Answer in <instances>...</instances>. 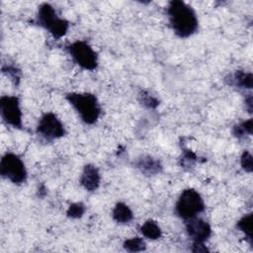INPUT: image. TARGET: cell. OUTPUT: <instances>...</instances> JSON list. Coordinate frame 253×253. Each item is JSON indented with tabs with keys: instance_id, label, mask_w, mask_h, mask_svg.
I'll return each mask as SVG.
<instances>
[{
	"instance_id": "cell-1",
	"label": "cell",
	"mask_w": 253,
	"mask_h": 253,
	"mask_svg": "<svg viewBox=\"0 0 253 253\" xmlns=\"http://www.w3.org/2000/svg\"><path fill=\"white\" fill-rule=\"evenodd\" d=\"M169 25L175 35L186 39L198 31L199 21L193 7L181 0H173L168 3L166 9Z\"/></svg>"
},
{
	"instance_id": "cell-2",
	"label": "cell",
	"mask_w": 253,
	"mask_h": 253,
	"mask_svg": "<svg viewBox=\"0 0 253 253\" xmlns=\"http://www.w3.org/2000/svg\"><path fill=\"white\" fill-rule=\"evenodd\" d=\"M65 99L77 112L82 122L86 125H94L100 115L101 106L97 97L87 92H70L65 95Z\"/></svg>"
},
{
	"instance_id": "cell-3",
	"label": "cell",
	"mask_w": 253,
	"mask_h": 253,
	"mask_svg": "<svg viewBox=\"0 0 253 253\" xmlns=\"http://www.w3.org/2000/svg\"><path fill=\"white\" fill-rule=\"evenodd\" d=\"M36 24L46 30L53 38L56 39L63 37L69 28L68 21L60 18L54 7L49 3H42L39 6Z\"/></svg>"
},
{
	"instance_id": "cell-4",
	"label": "cell",
	"mask_w": 253,
	"mask_h": 253,
	"mask_svg": "<svg viewBox=\"0 0 253 253\" xmlns=\"http://www.w3.org/2000/svg\"><path fill=\"white\" fill-rule=\"evenodd\" d=\"M205 211V203L198 191L188 188L182 191L175 204V212L183 220L197 216Z\"/></svg>"
},
{
	"instance_id": "cell-5",
	"label": "cell",
	"mask_w": 253,
	"mask_h": 253,
	"mask_svg": "<svg viewBox=\"0 0 253 253\" xmlns=\"http://www.w3.org/2000/svg\"><path fill=\"white\" fill-rule=\"evenodd\" d=\"M73 61L85 70L93 71L98 67V54L84 41H75L65 46Z\"/></svg>"
},
{
	"instance_id": "cell-6",
	"label": "cell",
	"mask_w": 253,
	"mask_h": 253,
	"mask_svg": "<svg viewBox=\"0 0 253 253\" xmlns=\"http://www.w3.org/2000/svg\"><path fill=\"white\" fill-rule=\"evenodd\" d=\"M0 174L13 184L20 185L27 180V169L24 161L15 153L7 152L0 160Z\"/></svg>"
},
{
	"instance_id": "cell-7",
	"label": "cell",
	"mask_w": 253,
	"mask_h": 253,
	"mask_svg": "<svg viewBox=\"0 0 253 253\" xmlns=\"http://www.w3.org/2000/svg\"><path fill=\"white\" fill-rule=\"evenodd\" d=\"M38 134L47 141L60 138L65 134V128L61 121L53 113L43 114L37 126Z\"/></svg>"
},
{
	"instance_id": "cell-8",
	"label": "cell",
	"mask_w": 253,
	"mask_h": 253,
	"mask_svg": "<svg viewBox=\"0 0 253 253\" xmlns=\"http://www.w3.org/2000/svg\"><path fill=\"white\" fill-rule=\"evenodd\" d=\"M0 114L2 120L15 128H22V110L16 96H2L0 99Z\"/></svg>"
},
{
	"instance_id": "cell-9",
	"label": "cell",
	"mask_w": 253,
	"mask_h": 253,
	"mask_svg": "<svg viewBox=\"0 0 253 253\" xmlns=\"http://www.w3.org/2000/svg\"><path fill=\"white\" fill-rule=\"evenodd\" d=\"M188 235L193 240V244H204L211 235L210 223L198 215L185 220Z\"/></svg>"
},
{
	"instance_id": "cell-10",
	"label": "cell",
	"mask_w": 253,
	"mask_h": 253,
	"mask_svg": "<svg viewBox=\"0 0 253 253\" xmlns=\"http://www.w3.org/2000/svg\"><path fill=\"white\" fill-rule=\"evenodd\" d=\"M101 176L98 168L93 164H86L80 177V184L82 187L88 192H94L99 188Z\"/></svg>"
},
{
	"instance_id": "cell-11",
	"label": "cell",
	"mask_w": 253,
	"mask_h": 253,
	"mask_svg": "<svg viewBox=\"0 0 253 253\" xmlns=\"http://www.w3.org/2000/svg\"><path fill=\"white\" fill-rule=\"evenodd\" d=\"M135 167L144 175L152 176L161 172L162 165L160 161L152 156H141L135 161Z\"/></svg>"
},
{
	"instance_id": "cell-12",
	"label": "cell",
	"mask_w": 253,
	"mask_h": 253,
	"mask_svg": "<svg viewBox=\"0 0 253 253\" xmlns=\"http://www.w3.org/2000/svg\"><path fill=\"white\" fill-rule=\"evenodd\" d=\"M228 84L237 88L251 89L253 86V75L245 70H236L233 74L229 75Z\"/></svg>"
},
{
	"instance_id": "cell-13",
	"label": "cell",
	"mask_w": 253,
	"mask_h": 253,
	"mask_svg": "<svg viewBox=\"0 0 253 253\" xmlns=\"http://www.w3.org/2000/svg\"><path fill=\"white\" fill-rule=\"evenodd\" d=\"M112 217L118 223H127L133 218V212L127 205L119 202L113 209Z\"/></svg>"
},
{
	"instance_id": "cell-14",
	"label": "cell",
	"mask_w": 253,
	"mask_h": 253,
	"mask_svg": "<svg viewBox=\"0 0 253 253\" xmlns=\"http://www.w3.org/2000/svg\"><path fill=\"white\" fill-rule=\"evenodd\" d=\"M141 234L151 240H155L161 237L162 231L158 223L153 219H147L139 228Z\"/></svg>"
},
{
	"instance_id": "cell-15",
	"label": "cell",
	"mask_w": 253,
	"mask_h": 253,
	"mask_svg": "<svg viewBox=\"0 0 253 253\" xmlns=\"http://www.w3.org/2000/svg\"><path fill=\"white\" fill-rule=\"evenodd\" d=\"M252 220H253V214H252V212H249V213L243 215L236 223V227L238 228V230H240L245 235L246 240L249 242V244L251 246L253 243Z\"/></svg>"
},
{
	"instance_id": "cell-16",
	"label": "cell",
	"mask_w": 253,
	"mask_h": 253,
	"mask_svg": "<svg viewBox=\"0 0 253 253\" xmlns=\"http://www.w3.org/2000/svg\"><path fill=\"white\" fill-rule=\"evenodd\" d=\"M253 131V121L249 119L247 121H243L239 124H236L232 128V134L236 138H242L245 135H251Z\"/></svg>"
},
{
	"instance_id": "cell-17",
	"label": "cell",
	"mask_w": 253,
	"mask_h": 253,
	"mask_svg": "<svg viewBox=\"0 0 253 253\" xmlns=\"http://www.w3.org/2000/svg\"><path fill=\"white\" fill-rule=\"evenodd\" d=\"M124 248L129 252H139L145 250L146 244L141 237L135 236L125 240Z\"/></svg>"
},
{
	"instance_id": "cell-18",
	"label": "cell",
	"mask_w": 253,
	"mask_h": 253,
	"mask_svg": "<svg viewBox=\"0 0 253 253\" xmlns=\"http://www.w3.org/2000/svg\"><path fill=\"white\" fill-rule=\"evenodd\" d=\"M138 101L147 109H155L159 105L158 99L148 91L142 90L138 94Z\"/></svg>"
},
{
	"instance_id": "cell-19",
	"label": "cell",
	"mask_w": 253,
	"mask_h": 253,
	"mask_svg": "<svg viewBox=\"0 0 253 253\" xmlns=\"http://www.w3.org/2000/svg\"><path fill=\"white\" fill-rule=\"evenodd\" d=\"M85 210L86 208L83 203H73L68 207L66 211V215L69 218H73V219L80 218L84 214Z\"/></svg>"
},
{
	"instance_id": "cell-20",
	"label": "cell",
	"mask_w": 253,
	"mask_h": 253,
	"mask_svg": "<svg viewBox=\"0 0 253 253\" xmlns=\"http://www.w3.org/2000/svg\"><path fill=\"white\" fill-rule=\"evenodd\" d=\"M197 159V155L191 149L184 148L182 156L180 158L181 166L185 169H190V167H192L195 164Z\"/></svg>"
},
{
	"instance_id": "cell-21",
	"label": "cell",
	"mask_w": 253,
	"mask_h": 253,
	"mask_svg": "<svg viewBox=\"0 0 253 253\" xmlns=\"http://www.w3.org/2000/svg\"><path fill=\"white\" fill-rule=\"evenodd\" d=\"M3 73H5L9 78L14 82V84H18L20 81V76H21V71L14 65H3L2 67Z\"/></svg>"
},
{
	"instance_id": "cell-22",
	"label": "cell",
	"mask_w": 253,
	"mask_h": 253,
	"mask_svg": "<svg viewBox=\"0 0 253 253\" xmlns=\"http://www.w3.org/2000/svg\"><path fill=\"white\" fill-rule=\"evenodd\" d=\"M240 164L244 171L251 173L253 166H252V155L249 151H244L240 157Z\"/></svg>"
},
{
	"instance_id": "cell-23",
	"label": "cell",
	"mask_w": 253,
	"mask_h": 253,
	"mask_svg": "<svg viewBox=\"0 0 253 253\" xmlns=\"http://www.w3.org/2000/svg\"><path fill=\"white\" fill-rule=\"evenodd\" d=\"M245 105H246V108L248 110V112L251 114L252 113V110H253V104H252V95L250 94L246 99H245Z\"/></svg>"
}]
</instances>
